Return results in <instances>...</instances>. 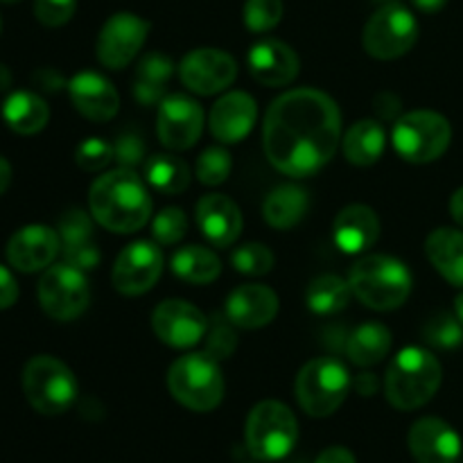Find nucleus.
Here are the masks:
<instances>
[{
  "label": "nucleus",
  "instance_id": "f257e3e1",
  "mask_svg": "<svg viewBox=\"0 0 463 463\" xmlns=\"http://www.w3.org/2000/svg\"><path fill=\"white\" fill-rule=\"evenodd\" d=\"M342 145V113L317 89H294L274 99L262 125V147L271 165L303 179L324 170Z\"/></svg>",
  "mask_w": 463,
  "mask_h": 463
},
{
  "label": "nucleus",
  "instance_id": "f03ea898",
  "mask_svg": "<svg viewBox=\"0 0 463 463\" xmlns=\"http://www.w3.org/2000/svg\"><path fill=\"white\" fill-rule=\"evenodd\" d=\"M89 208L93 220L111 233H136L152 217V194L134 170L116 167L93 181Z\"/></svg>",
  "mask_w": 463,
  "mask_h": 463
},
{
  "label": "nucleus",
  "instance_id": "7ed1b4c3",
  "mask_svg": "<svg viewBox=\"0 0 463 463\" xmlns=\"http://www.w3.org/2000/svg\"><path fill=\"white\" fill-rule=\"evenodd\" d=\"M348 285L353 297L366 307L378 312H392L410 298L414 279L410 267L393 256L371 253L360 258L348 271Z\"/></svg>",
  "mask_w": 463,
  "mask_h": 463
},
{
  "label": "nucleus",
  "instance_id": "20e7f679",
  "mask_svg": "<svg viewBox=\"0 0 463 463\" xmlns=\"http://www.w3.org/2000/svg\"><path fill=\"white\" fill-rule=\"evenodd\" d=\"M441 380V364L428 348L407 346L389 364L384 375V396L396 410L414 411L437 396Z\"/></svg>",
  "mask_w": 463,
  "mask_h": 463
},
{
  "label": "nucleus",
  "instance_id": "39448f33",
  "mask_svg": "<svg viewBox=\"0 0 463 463\" xmlns=\"http://www.w3.org/2000/svg\"><path fill=\"white\" fill-rule=\"evenodd\" d=\"M167 389L190 411H213L224 398V375L208 353H188L167 371Z\"/></svg>",
  "mask_w": 463,
  "mask_h": 463
},
{
  "label": "nucleus",
  "instance_id": "423d86ee",
  "mask_svg": "<svg viewBox=\"0 0 463 463\" xmlns=\"http://www.w3.org/2000/svg\"><path fill=\"white\" fill-rule=\"evenodd\" d=\"M244 441L258 461H280L298 441V420L280 401H262L249 411Z\"/></svg>",
  "mask_w": 463,
  "mask_h": 463
},
{
  "label": "nucleus",
  "instance_id": "0eeeda50",
  "mask_svg": "<svg viewBox=\"0 0 463 463\" xmlns=\"http://www.w3.org/2000/svg\"><path fill=\"white\" fill-rule=\"evenodd\" d=\"M351 373L335 357H315L297 375V401L312 419L335 414L351 392Z\"/></svg>",
  "mask_w": 463,
  "mask_h": 463
},
{
  "label": "nucleus",
  "instance_id": "6e6552de",
  "mask_svg": "<svg viewBox=\"0 0 463 463\" xmlns=\"http://www.w3.org/2000/svg\"><path fill=\"white\" fill-rule=\"evenodd\" d=\"M450 140L452 127L448 118L428 109L401 116L392 131V143L398 156L416 165L441 158L450 147Z\"/></svg>",
  "mask_w": 463,
  "mask_h": 463
},
{
  "label": "nucleus",
  "instance_id": "1a4fd4ad",
  "mask_svg": "<svg viewBox=\"0 0 463 463\" xmlns=\"http://www.w3.org/2000/svg\"><path fill=\"white\" fill-rule=\"evenodd\" d=\"M23 392L39 414L59 416L77 401L75 373L52 355H36L23 369Z\"/></svg>",
  "mask_w": 463,
  "mask_h": 463
},
{
  "label": "nucleus",
  "instance_id": "9d476101",
  "mask_svg": "<svg viewBox=\"0 0 463 463\" xmlns=\"http://www.w3.org/2000/svg\"><path fill=\"white\" fill-rule=\"evenodd\" d=\"M419 41V21L401 3L383 5L369 18L362 34L364 50L373 59L392 61L410 52Z\"/></svg>",
  "mask_w": 463,
  "mask_h": 463
},
{
  "label": "nucleus",
  "instance_id": "9b49d317",
  "mask_svg": "<svg viewBox=\"0 0 463 463\" xmlns=\"http://www.w3.org/2000/svg\"><path fill=\"white\" fill-rule=\"evenodd\" d=\"M90 289L84 271L68 262L48 267L39 280V303L54 321H72L89 307Z\"/></svg>",
  "mask_w": 463,
  "mask_h": 463
},
{
  "label": "nucleus",
  "instance_id": "f8f14e48",
  "mask_svg": "<svg viewBox=\"0 0 463 463\" xmlns=\"http://www.w3.org/2000/svg\"><path fill=\"white\" fill-rule=\"evenodd\" d=\"M149 21L131 12H118L109 18L98 34V61L111 71H120L134 61L149 34Z\"/></svg>",
  "mask_w": 463,
  "mask_h": 463
},
{
  "label": "nucleus",
  "instance_id": "ddd939ff",
  "mask_svg": "<svg viewBox=\"0 0 463 463\" xmlns=\"http://www.w3.org/2000/svg\"><path fill=\"white\" fill-rule=\"evenodd\" d=\"M163 274V253L156 242H131L116 258L111 283L125 297H140L156 285Z\"/></svg>",
  "mask_w": 463,
  "mask_h": 463
},
{
  "label": "nucleus",
  "instance_id": "4468645a",
  "mask_svg": "<svg viewBox=\"0 0 463 463\" xmlns=\"http://www.w3.org/2000/svg\"><path fill=\"white\" fill-rule=\"evenodd\" d=\"M179 77L193 93L215 95L233 84L238 77V63L224 50L197 48L181 59Z\"/></svg>",
  "mask_w": 463,
  "mask_h": 463
},
{
  "label": "nucleus",
  "instance_id": "2eb2a0df",
  "mask_svg": "<svg viewBox=\"0 0 463 463\" xmlns=\"http://www.w3.org/2000/svg\"><path fill=\"white\" fill-rule=\"evenodd\" d=\"M203 131V109L188 95H165L158 104L156 134L167 149L184 152Z\"/></svg>",
  "mask_w": 463,
  "mask_h": 463
},
{
  "label": "nucleus",
  "instance_id": "dca6fc26",
  "mask_svg": "<svg viewBox=\"0 0 463 463\" xmlns=\"http://www.w3.org/2000/svg\"><path fill=\"white\" fill-rule=\"evenodd\" d=\"M154 335L170 348H193L206 337L208 319L197 306L170 298L156 306L152 315Z\"/></svg>",
  "mask_w": 463,
  "mask_h": 463
},
{
  "label": "nucleus",
  "instance_id": "f3484780",
  "mask_svg": "<svg viewBox=\"0 0 463 463\" xmlns=\"http://www.w3.org/2000/svg\"><path fill=\"white\" fill-rule=\"evenodd\" d=\"M5 253L14 269L23 274H34V271L48 269L54 258L61 253V238H59V231L50 226H23L9 238Z\"/></svg>",
  "mask_w": 463,
  "mask_h": 463
},
{
  "label": "nucleus",
  "instance_id": "a211bd4d",
  "mask_svg": "<svg viewBox=\"0 0 463 463\" xmlns=\"http://www.w3.org/2000/svg\"><path fill=\"white\" fill-rule=\"evenodd\" d=\"M407 446L416 463H457L461 455L457 430L437 416L416 420L407 434Z\"/></svg>",
  "mask_w": 463,
  "mask_h": 463
},
{
  "label": "nucleus",
  "instance_id": "6ab92c4d",
  "mask_svg": "<svg viewBox=\"0 0 463 463\" xmlns=\"http://www.w3.org/2000/svg\"><path fill=\"white\" fill-rule=\"evenodd\" d=\"M249 72L253 80L269 89L289 86L298 77V54L288 43L279 39L258 41L249 50Z\"/></svg>",
  "mask_w": 463,
  "mask_h": 463
},
{
  "label": "nucleus",
  "instance_id": "aec40b11",
  "mask_svg": "<svg viewBox=\"0 0 463 463\" xmlns=\"http://www.w3.org/2000/svg\"><path fill=\"white\" fill-rule=\"evenodd\" d=\"M256 118V99L244 90H231L213 104L211 116H208V129L220 143L233 145L251 134Z\"/></svg>",
  "mask_w": 463,
  "mask_h": 463
},
{
  "label": "nucleus",
  "instance_id": "412c9836",
  "mask_svg": "<svg viewBox=\"0 0 463 463\" xmlns=\"http://www.w3.org/2000/svg\"><path fill=\"white\" fill-rule=\"evenodd\" d=\"M68 95L84 118L93 122H109L120 109V95L116 86L95 71H81L68 81Z\"/></svg>",
  "mask_w": 463,
  "mask_h": 463
},
{
  "label": "nucleus",
  "instance_id": "4be33fe9",
  "mask_svg": "<svg viewBox=\"0 0 463 463\" xmlns=\"http://www.w3.org/2000/svg\"><path fill=\"white\" fill-rule=\"evenodd\" d=\"M194 217L203 238L217 249L231 247L242 233V213L226 194H203L194 208Z\"/></svg>",
  "mask_w": 463,
  "mask_h": 463
},
{
  "label": "nucleus",
  "instance_id": "5701e85b",
  "mask_svg": "<svg viewBox=\"0 0 463 463\" xmlns=\"http://www.w3.org/2000/svg\"><path fill=\"white\" fill-rule=\"evenodd\" d=\"M279 315V297L267 285H240L226 298V319L244 330L269 326Z\"/></svg>",
  "mask_w": 463,
  "mask_h": 463
},
{
  "label": "nucleus",
  "instance_id": "b1692460",
  "mask_svg": "<svg viewBox=\"0 0 463 463\" xmlns=\"http://www.w3.org/2000/svg\"><path fill=\"white\" fill-rule=\"evenodd\" d=\"M333 235L339 251L348 253V256L369 251L380 238L378 213L366 203H351L335 217Z\"/></svg>",
  "mask_w": 463,
  "mask_h": 463
},
{
  "label": "nucleus",
  "instance_id": "393cba45",
  "mask_svg": "<svg viewBox=\"0 0 463 463\" xmlns=\"http://www.w3.org/2000/svg\"><path fill=\"white\" fill-rule=\"evenodd\" d=\"M59 238H61L63 262L77 269H95L99 265V249L93 238V224L84 211H68L59 220Z\"/></svg>",
  "mask_w": 463,
  "mask_h": 463
},
{
  "label": "nucleus",
  "instance_id": "a878e982",
  "mask_svg": "<svg viewBox=\"0 0 463 463\" xmlns=\"http://www.w3.org/2000/svg\"><path fill=\"white\" fill-rule=\"evenodd\" d=\"M425 253L434 269L455 288H463V231L441 226L425 240Z\"/></svg>",
  "mask_w": 463,
  "mask_h": 463
},
{
  "label": "nucleus",
  "instance_id": "bb28decb",
  "mask_svg": "<svg viewBox=\"0 0 463 463\" xmlns=\"http://www.w3.org/2000/svg\"><path fill=\"white\" fill-rule=\"evenodd\" d=\"M3 120L21 136H34L48 125L50 107L32 90H16L3 104Z\"/></svg>",
  "mask_w": 463,
  "mask_h": 463
},
{
  "label": "nucleus",
  "instance_id": "cd10ccee",
  "mask_svg": "<svg viewBox=\"0 0 463 463\" xmlns=\"http://www.w3.org/2000/svg\"><path fill=\"white\" fill-rule=\"evenodd\" d=\"M307 206H310V199H307L306 190L301 185L285 184L267 194L265 203H262V217L276 231H288L306 217Z\"/></svg>",
  "mask_w": 463,
  "mask_h": 463
},
{
  "label": "nucleus",
  "instance_id": "c85d7f7f",
  "mask_svg": "<svg viewBox=\"0 0 463 463\" xmlns=\"http://www.w3.org/2000/svg\"><path fill=\"white\" fill-rule=\"evenodd\" d=\"M387 145V134L378 120H357L351 129L344 134L342 149L348 163L357 167H369L380 161Z\"/></svg>",
  "mask_w": 463,
  "mask_h": 463
},
{
  "label": "nucleus",
  "instance_id": "c756f323",
  "mask_svg": "<svg viewBox=\"0 0 463 463\" xmlns=\"http://www.w3.org/2000/svg\"><path fill=\"white\" fill-rule=\"evenodd\" d=\"M392 330L378 321L362 324L360 328L353 330L346 342V355L355 366L369 369V366L380 364L392 351Z\"/></svg>",
  "mask_w": 463,
  "mask_h": 463
},
{
  "label": "nucleus",
  "instance_id": "7c9ffc66",
  "mask_svg": "<svg viewBox=\"0 0 463 463\" xmlns=\"http://www.w3.org/2000/svg\"><path fill=\"white\" fill-rule=\"evenodd\" d=\"M172 274L190 285H208L222 274V260L215 251L188 244L172 256Z\"/></svg>",
  "mask_w": 463,
  "mask_h": 463
},
{
  "label": "nucleus",
  "instance_id": "2f4dec72",
  "mask_svg": "<svg viewBox=\"0 0 463 463\" xmlns=\"http://www.w3.org/2000/svg\"><path fill=\"white\" fill-rule=\"evenodd\" d=\"M351 297L353 292L348 280L339 279L335 274H324L307 285L306 303L315 315L330 317L342 312L348 306V301H351Z\"/></svg>",
  "mask_w": 463,
  "mask_h": 463
},
{
  "label": "nucleus",
  "instance_id": "473e14b6",
  "mask_svg": "<svg viewBox=\"0 0 463 463\" xmlns=\"http://www.w3.org/2000/svg\"><path fill=\"white\" fill-rule=\"evenodd\" d=\"M145 181L158 193L179 194L190 185V167L184 158L156 154L145 161Z\"/></svg>",
  "mask_w": 463,
  "mask_h": 463
},
{
  "label": "nucleus",
  "instance_id": "72a5a7b5",
  "mask_svg": "<svg viewBox=\"0 0 463 463\" xmlns=\"http://www.w3.org/2000/svg\"><path fill=\"white\" fill-rule=\"evenodd\" d=\"M274 253L269 247L260 242H249L242 244L233 251L231 256V265L235 267V271L244 276H265L274 269Z\"/></svg>",
  "mask_w": 463,
  "mask_h": 463
},
{
  "label": "nucleus",
  "instance_id": "f704fd0d",
  "mask_svg": "<svg viewBox=\"0 0 463 463\" xmlns=\"http://www.w3.org/2000/svg\"><path fill=\"white\" fill-rule=\"evenodd\" d=\"M423 337L430 346L443 348V351H450L463 344V326L459 324L455 315H448V312H439L437 317L425 324Z\"/></svg>",
  "mask_w": 463,
  "mask_h": 463
},
{
  "label": "nucleus",
  "instance_id": "c9c22d12",
  "mask_svg": "<svg viewBox=\"0 0 463 463\" xmlns=\"http://www.w3.org/2000/svg\"><path fill=\"white\" fill-rule=\"evenodd\" d=\"M283 18V0H247L244 3V27L249 32L274 30Z\"/></svg>",
  "mask_w": 463,
  "mask_h": 463
},
{
  "label": "nucleus",
  "instance_id": "e433bc0d",
  "mask_svg": "<svg viewBox=\"0 0 463 463\" xmlns=\"http://www.w3.org/2000/svg\"><path fill=\"white\" fill-rule=\"evenodd\" d=\"M231 167H233V158L224 147H208L197 161V179L203 185H220L229 179Z\"/></svg>",
  "mask_w": 463,
  "mask_h": 463
},
{
  "label": "nucleus",
  "instance_id": "4c0bfd02",
  "mask_svg": "<svg viewBox=\"0 0 463 463\" xmlns=\"http://www.w3.org/2000/svg\"><path fill=\"white\" fill-rule=\"evenodd\" d=\"M185 231H188V217H185V213L176 206L163 208L152 222L154 242L165 244V247L179 242L185 235Z\"/></svg>",
  "mask_w": 463,
  "mask_h": 463
},
{
  "label": "nucleus",
  "instance_id": "58836bf2",
  "mask_svg": "<svg viewBox=\"0 0 463 463\" xmlns=\"http://www.w3.org/2000/svg\"><path fill=\"white\" fill-rule=\"evenodd\" d=\"M113 161V145L104 138H84L75 149V163L84 172H99Z\"/></svg>",
  "mask_w": 463,
  "mask_h": 463
},
{
  "label": "nucleus",
  "instance_id": "ea45409f",
  "mask_svg": "<svg viewBox=\"0 0 463 463\" xmlns=\"http://www.w3.org/2000/svg\"><path fill=\"white\" fill-rule=\"evenodd\" d=\"M172 72H175V61H172L167 54L149 52L140 59L138 71H136V81H143V84L156 86V89L165 90Z\"/></svg>",
  "mask_w": 463,
  "mask_h": 463
},
{
  "label": "nucleus",
  "instance_id": "a19ab883",
  "mask_svg": "<svg viewBox=\"0 0 463 463\" xmlns=\"http://www.w3.org/2000/svg\"><path fill=\"white\" fill-rule=\"evenodd\" d=\"M77 0H34V16L45 27H61L75 16Z\"/></svg>",
  "mask_w": 463,
  "mask_h": 463
},
{
  "label": "nucleus",
  "instance_id": "79ce46f5",
  "mask_svg": "<svg viewBox=\"0 0 463 463\" xmlns=\"http://www.w3.org/2000/svg\"><path fill=\"white\" fill-rule=\"evenodd\" d=\"M113 161L118 163V167L136 170L145 161L143 138L138 134H131V131L118 136L116 145H113Z\"/></svg>",
  "mask_w": 463,
  "mask_h": 463
},
{
  "label": "nucleus",
  "instance_id": "37998d69",
  "mask_svg": "<svg viewBox=\"0 0 463 463\" xmlns=\"http://www.w3.org/2000/svg\"><path fill=\"white\" fill-rule=\"evenodd\" d=\"M235 339L238 337H235L233 330H231L229 326H215V328L208 333V344L203 353H208V355L215 357V360H224V357H229L231 353L235 351V344H238Z\"/></svg>",
  "mask_w": 463,
  "mask_h": 463
},
{
  "label": "nucleus",
  "instance_id": "c03bdc74",
  "mask_svg": "<svg viewBox=\"0 0 463 463\" xmlns=\"http://www.w3.org/2000/svg\"><path fill=\"white\" fill-rule=\"evenodd\" d=\"M18 298V283L12 271L5 265H0V310H7L16 303Z\"/></svg>",
  "mask_w": 463,
  "mask_h": 463
},
{
  "label": "nucleus",
  "instance_id": "a18cd8bd",
  "mask_svg": "<svg viewBox=\"0 0 463 463\" xmlns=\"http://www.w3.org/2000/svg\"><path fill=\"white\" fill-rule=\"evenodd\" d=\"M315 463H357V459L348 448L333 446V448H326V450L317 457Z\"/></svg>",
  "mask_w": 463,
  "mask_h": 463
},
{
  "label": "nucleus",
  "instance_id": "49530a36",
  "mask_svg": "<svg viewBox=\"0 0 463 463\" xmlns=\"http://www.w3.org/2000/svg\"><path fill=\"white\" fill-rule=\"evenodd\" d=\"M355 387H357V392L362 393V396H373V393L378 392L380 383H378V378H375L373 373H362L360 378H357Z\"/></svg>",
  "mask_w": 463,
  "mask_h": 463
},
{
  "label": "nucleus",
  "instance_id": "de8ad7c7",
  "mask_svg": "<svg viewBox=\"0 0 463 463\" xmlns=\"http://www.w3.org/2000/svg\"><path fill=\"white\" fill-rule=\"evenodd\" d=\"M450 213H452V220L463 229V188L457 190L450 199Z\"/></svg>",
  "mask_w": 463,
  "mask_h": 463
},
{
  "label": "nucleus",
  "instance_id": "09e8293b",
  "mask_svg": "<svg viewBox=\"0 0 463 463\" xmlns=\"http://www.w3.org/2000/svg\"><path fill=\"white\" fill-rule=\"evenodd\" d=\"M411 3H414L416 9H420V12L437 14V12H441L443 7H446L448 0H411Z\"/></svg>",
  "mask_w": 463,
  "mask_h": 463
},
{
  "label": "nucleus",
  "instance_id": "8fccbe9b",
  "mask_svg": "<svg viewBox=\"0 0 463 463\" xmlns=\"http://www.w3.org/2000/svg\"><path fill=\"white\" fill-rule=\"evenodd\" d=\"M12 184V165L5 156H0V194H5V190Z\"/></svg>",
  "mask_w": 463,
  "mask_h": 463
},
{
  "label": "nucleus",
  "instance_id": "3c124183",
  "mask_svg": "<svg viewBox=\"0 0 463 463\" xmlns=\"http://www.w3.org/2000/svg\"><path fill=\"white\" fill-rule=\"evenodd\" d=\"M12 84V75H9V71L5 66H0V90H5L7 86Z\"/></svg>",
  "mask_w": 463,
  "mask_h": 463
},
{
  "label": "nucleus",
  "instance_id": "603ef678",
  "mask_svg": "<svg viewBox=\"0 0 463 463\" xmlns=\"http://www.w3.org/2000/svg\"><path fill=\"white\" fill-rule=\"evenodd\" d=\"M455 317L459 319V324L463 326V292L455 298Z\"/></svg>",
  "mask_w": 463,
  "mask_h": 463
},
{
  "label": "nucleus",
  "instance_id": "864d4df0",
  "mask_svg": "<svg viewBox=\"0 0 463 463\" xmlns=\"http://www.w3.org/2000/svg\"><path fill=\"white\" fill-rule=\"evenodd\" d=\"M0 3H5V5H14V3H21V0H0Z\"/></svg>",
  "mask_w": 463,
  "mask_h": 463
},
{
  "label": "nucleus",
  "instance_id": "5fc2aeb1",
  "mask_svg": "<svg viewBox=\"0 0 463 463\" xmlns=\"http://www.w3.org/2000/svg\"><path fill=\"white\" fill-rule=\"evenodd\" d=\"M0 30H3V21H0Z\"/></svg>",
  "mask_w": 463,
  "mask_h": 463
}]
</instances>
